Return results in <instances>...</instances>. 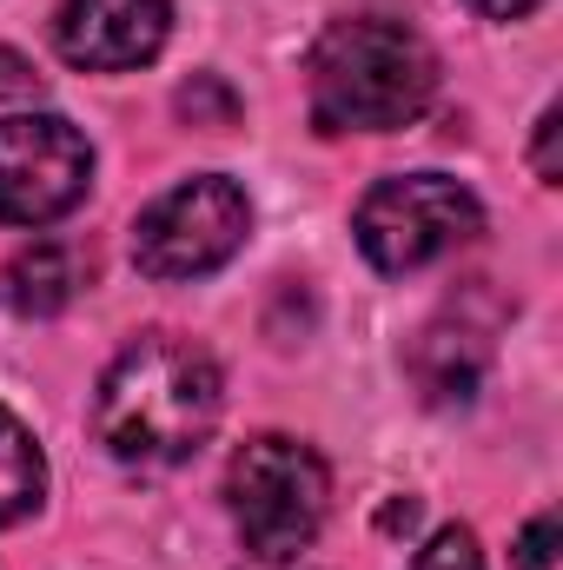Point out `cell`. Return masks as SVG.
Listing matches in <instances>:
<instances>
[{
  "mask_svg": "<svg viewBox=\"0 0 563 570\" xmlns=\"http://www.w3.org/2000/svg\"><path fill=\"white\" fill-rule=\"evenodd\" d=\"M219 412H226L219 365L172 332L134 338L93 392V431L127 471H172L199 458Z\"/></svg>",
  "mask_w": 563,
  "mask_h": 570,
  "instance_id": "1",
  "label": "cell"
},
{
  "mask_svg": "<svg viewBox=\"0 0 563 570\" xmlns=\"http://www.w3.org/2000/svg\"><path fill=\"white\" fill-rule=\"evenodd\" d=\"M437 100V53L405 20L352 13L312 47V127L318 134H398Z\"/></svg>",
  "mask_w": 563,
  "mask_h": 570,
  "instance_id": "2",
  "label": "cell"
},
{
  "mask_svg": "<svg viewBox=\"0 0 563 570\" xmlns=\"http://www.w3.org/2000/svg\"><path fill=\"white\" fill-rule=\"evenodd\" d=\"M325 504H332V471L305 438L266 431V438L239 444V458L226 471V511H233V531L253 551V564H292L318 538Z\"/></svg>",
  "mask_w": 563,
  "mask_h": 570,
  "instance_id": "3",
  "label": "cell"
},
{
  "mask_svg": "<svg viewBox=\"0 0 563 570\" xmlns=\"http://www.w3.org/2000/svg\"><path fill=\"white\" fill-rule=\"evenodd\" d=\"M352 233H358V253L372 259V273L405 279V273L437 266L444 253L471 246L484 233V206L451 173H398L358 199Z\"/></svg>",
  "mask_w": 563,
  "mask_h": 570,
  "instance_id": "4",
  "label": "cell"
},
{
  "mask_svg": "<svg viewBox=\"0 0 563 570\" xmlns=\"http://www.w3.org/2000/svg\"><path fill=\"white\" fill-rule=\"evenodd\" d=\"M246 233H253L246 186L226 173H199V179H179L172 193H159L134 219V266L159 285L206 279L246 246Z\"/></svg>",
  "mask_w": 563,
  "mask_h": 570,
  "instance_id": "5",
  "label": "cell"
},
{
  "mask_svg": "<svg viewBox=\"0 0 563 570\" xmlns=\"http://www.w3.org/2000/svg\"><path fill=\"white\" fill-rule=\"evenodd\" d=\"M93 186V146L60 114L0 120V226H53Z\"/></svg>",
  "mask_w": 563,
  "mask_h": 570,
  "instance_id": "6",
  "label": "cell"
},
{
  "mask_svg": "<svg viewBox=\"0 0 563 570\" xmlns=\"http://www.w3.org/2000/svg\"><path fill=\"white\" fill-rule=\"evenodd\" d=\"M166 33H172V0H60L53 7L60 60L87 73H134L159 60Z\"/></svg>",
  "mask_w": 563,
  "mask_h": 570,
  "instance_id": "7",
  "label": "cell"
},
{
  "mask_svg": "<svg viewBox=\"0 0 563 570\" xmlns=\"http://www.w3.org/2000/svg\"><path fill=\"white\" fill-rule=\"evenodd\" d=\"M491 365V338L464 318H437L412 352V379H418L424 405H471Z\"/></svg>",
  "mask_w": 563,
  "mask_h": 570,
  "instance_id": "8",
  "label": "cell"
},
{
  "mask_svg": "<svg viewBox=\"0 0 563 570\" xmlns=\"http://www.w3.org/2000/svg\"><path fill=\"white\" fill-rule=\"evenodd\" d=\"M80 285H87V266L67 239H33L0 266V305L13 318H53L73 305Z\"/></svg>",
  "mask_w": 563,
  "mask_h": 570,
  "instance_id": "9",
  "label": "cell"
},
{
  "mask_svg": "<svg viewBox=\"0 0 563 570\" xmlns=\"http://www.w3.org/2000/svg\"><path fill=\"white\" fill-rule=\"evenodd\" d=\"M40 498H47V458H40L33 431L0 405V531L33 518Z\"/></svg>",
  "mask_w": 563,
  "mask_h": 570,
  "instance_id": "10",
  "label": "cell"
},
{
  "mask_svg": "<svg viewBox=\"0 0 563 570\" xmlns=\"http://www.w3.org/2000/svg\"><path fill=\"white\" fill-rule=\"evenodd\" d=\"M179 114H186L192 127H233V120H239V94H233L219 73H192V80L179 87Z\"/></svg>",
  "mask_w": 563,
  "mask_h": 570,
  "instance_id": "11",
  "label": "cell"
},
{
  "mask_svg": "<svg viewBox=\"0 0 563 570\" xmlns=\"http://www.w3.org/2000/svg\"><path fill=\"white\" fill-rule=\"evenodd\" d=\"M412 570H484V551H477V538H471L464 524H444V531L418 551Z\"/></svg>",
  "mask_w": 563,
  "mask_h": 570,
  "instance_id": "12",
  "label": "cell"
},
{
  "mask_svg": "<svg viewBox=\"0 0 563 570\" xmlns=\"http://www.w3.org/2000/svg\"><path fill=\"white\" fill-rule=\"evenodd\" d=\"M557 564H563V524H557V511H544L517 538V570H557Z\"/></svg>",
  "mask_w": 563,
  "mask_h": 570,
  "instance_id": "13",
  "label": "cell"
},
{
  "mask_svg": "<svg viewBox=\"0 0 563 570\" xmlns=\"http://www.w3.org/2000/svg\"><path fill=\"white\" fill-rule=\"evenodd\" d=\"M557 134H563V114H557V107H544V114H537V140H531V166H537V179H544V186H563Z\"/></svg>",
  "mask_w": 563,
  "mask_h": 570,
  "instance_id": "14",
  "label": "cell"
},
{
  "mask_svg": "<svg viewBox=\"0 0 563 570\" xmlns=\"http://www.w3.org/2000/svg\"><path fill=\"white\" fill-rule=\"evenodd\" d=\"M0 100H40V73L13 47H0Z\"/></svg>",
  "mask_w": 563,
  "mask_h": 570,
  "instance_id": "15",
  "label": "cell"
},
{
  "mask_svg": "<svg viewBox=\"0 0 563 570\" xmlns=\"http://www.w3.org/2000/svg\"><path fill=\"white\" fill-rule=\"evenodd\" d=\"M484 20H524V13H537L544 0H471Z\"/></svg>",
  "mask_w": 563,
  "mask_h": 570,
  "instance_id": "16",
  "label": "cell"
},
{
  "mask_svg": "<svg viewBox=\"0 0 563 570\" xmlns=\"http://www.w3.org/2000/svg\"><path fill=\"white\" fill-rule=\"evenodd\" d=\"M378 524H385V531H412V524H418V504H412V498H398V504H385V518H378Z\"/></svg>",
  "mask_w": 563,
  "mask_h": 570,
  "instance_id": "17",
  "label": "cell"
},
{
  "mask_svg": "<svg viewBox=\"0 0 563 570\" xmlns=\"http://www.w3.org/2000/svg\"><path fill=\"white\" fill-rule=\"evenodd\" d=\"M246 570H292V564H246Z\"/></svg>",
  "mask_w": 563,
  "mask_h": 570,
  "instance_id": "18",
  "label": "cell"
}]
</instances>
